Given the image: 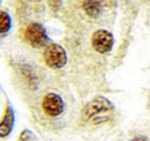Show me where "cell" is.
Segmentation results:
<instances>
[{
  "label": "cell",
  "instance_id": "6da1fadb",
  "mask_svg": "<svg viewBox=\"0 0 150 141\" xmlns=\"http://www.w3.org/2000/svg\"><path fill=\"white\" fill-rule=\"evenodd\" d=\"M112 109H114V105L107 98L103 96H98L90 102H88L83 107L81 117L83 120L86 121L93 119L98 114L109 112Z\"/></svg>",
  "mask_w": 150,
  "mask_h": 141
},
{
  "label": "cell",
  "instance_id": "7a4b0ae2",
  "mask_svg": "<svg viewBox=\"0 0 150 141\" xmlns=\"http://www.w3.org/2000/svg\"><path fill=\"white\" fill-rule=\"evenodd\" d=\"M43 60L51 69H60L67 63V54L62 46L50 43L43 51Z\"/></svg>",
  "mask_w": 150,
  "mask_h": 141
},
{
  "label": "cell",
  "instance_id": "3957f363",
  "mask_svg": "<svg viewBox=\"0 0 150 141\" xmlns=\"http://www.w3.org/2000/svg\"><path fill=\"white\" fill-rule=\"evenodd\" d=\"M25 40L33 48H41L47 44L49 38L45 28L40 24L31 23L25 30Z\"/></svg>",
  "mask_w": 150,
  "mask_h": 141
},
{
  "label": "cell",
  "instance_id": "277c9868",
  "mask_svg": "<svg viewBox=\"0 0 150 141\" xmlns=\"http://www.w3.org/2000/svg\"><path fill=\"white\" fill-rule=\"evenodd\" d=\"M41 107L47 116L54 118L64 111V102L58 94L50 92L42 99Z\"/></svg>",
  "mask_w": 150,
  "mask_h": 141
},
{
  "label": "cell",
  "instance_id": "5b68a950",
  "mask_svg": "<svg viewBox=\"0 0 150 141\" xmlns=\"http://www.w3.org/2000/svg\"><path fill=\"white\" fill-rule=\"evenodd\" d=\"M91 43L98 53L105 54L112 50L114 45V37L107 30H97L91 37Z\"/></svg>",
  "mask_w": 150,
  "mask_h": 141
},
{
  "label": "cell",
  "instance_id": "8992f818",
  "mask_svg": "<svg viewBox=\"0 0 150 141\" xmlns=\"http://www.w3.org/2000/svg\"><path fill=\"white\" fill-rule=\"evenodd\" d=\"M15 121L14 111L11 106L8 105L4 112L2 120H0V138L7 137L11 133Z\"/></svg>",
  "mask_w": 150,
  "mask_h": 141
},
{
  "label": "cell",
  "instance_id": "52a82bcc",
  "mask_svg": "<svg viewBox=\"0 0 150 141\" xmlns=\"http://www.w3.org/2000/svg\"><path fill=\"white\" fill-rule=\"evenodd\" d=\"M83 9L91 18H96L102 11L101 0H83Z\"/></svg>",
  "mask_w": 150,
  "mask_h": 141
},
{
  "label": "cell",
  "instance_id": "ba28073f",
  "mask_svg": "<svg viewBox=\"0 0 150 141\" xmlns=\"http://www.w3.org/2000/svg\"><path fill=\"white\" fill-rule=\"evenodd\" d=\"M11 27V16L6 11H0V34H5Z\"/></svg>",
  "mask_w": 150,
  "mask_h": 141
},
{
  "label": "cell",
  "instance_id": "9c48e42d",
  "mask_svg": "<svg viewBox=\"0 0 150 141\" xmlns=\"http://www.w3.org/2000/svg\"><path fill=\"white\" fill-rule=\"evenodd\" d=\"M48 6L52 11H57L62 4V0H47Z\"/></svg>",
  "mask_w": 150,
  "mask_h": 141
},
{
  "label": "cell",
  "instance_id": "30bf717a",
  "mask_svg": "<svg viewBox=\"0 0 150 141\" xmlns=\"http://www.w3.org/2000/svg\"><path fill=\"white\" fill-rule=\"evenodd\" d=\"M33 137V134L32 132L29 130H23L20 136H19V141H31Z\"/></svg>",
  "mask_w": 150,
  "mask_h": 141
},
{
  "label": "cell",
  "instance_id": "8fae6325",
  "mask_svg": "<svg viewBox=\"0 0 150 141\" xmlns=\"http://www.w3.org/2000/svg\"><path fill=\"white\" fill-rule=\"evenodd\" d=\"M131 141H148V139H147V137H145L144 135H139V136L134 137Z\"/></svg>",
  "mask_w": 150,
  "mask_h": 141
}]
</instances>
